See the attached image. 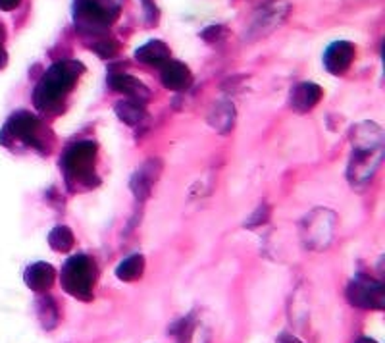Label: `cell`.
<instances>
[{
  "instance_id": "obj_6",
  "label": "cell",
  "mask_w": 385,
  "mask_h": 343,
  "mask_svg": "<svg viewBox=\"0 0 385 343\" xmlns=\"http://www.w3.org/2000/svg\"><path fill=\"white\" fill-rule=\"evenodd\" d=\"M347 299L353 307L366 310H384L385 287L381 282L368 276H357L347 285Z\"/></svg>"
},
{
  "instance_id": "obj_3",
  "label": "cell",
  "mask_w": 385,
  "mask_h": 343,
  "mask_svg": "<svg viewBox=\"0 0 385 343\" xmlns=\"http://www.w3.org/2000/svg\"><path fill=\"white\" fill-rule=\"evenodd\" d=\"M97 276V264L87 255H75V257L68 258L60 272L62 287L72 297L81 299V301H89L93 297Z\"/></svg>"
},
{
  "instance_id": "obj_28",
  "label": "cell",
  "mask_w": 385,
  "mask_h": 343,
  "mask_svg": "<svg viewBox=\"0 0 385 343\" xmlns=\"http://www.w3.org/2000/svg\"><path fill=\"white\" fill-rule=\"evenodd\" d=\"M354 343H379V342H376V339H370V337H360V339H357Z\"/></svg>"
},
{
  "instance_id": "obj_1",
  "label": "cell",
  "mask_w": 385,
  "mask_h": 343,
  "mask_svg": "<svg viewBox=\"0 0 385 343\" xmlns=\"http://www.w3.org/2000/svg\"><path fill=\"white\" fill-rule=\"evenodd\" d=\"M384 157V130L378 124L364 122L353 130V157L347 178L351 185H366L381 164Z\"/></svg>"
},
{
  "instance_id": "obj_7",
  "label": "cell",
  "mask_w": 385,
  "mask_h": 343,
  "mask_svg": "<svg viewBox=\"0 0 385 343\" xmlns=\"http://www.w3.org/2000/svg\"><path fill=\"white\" fill-rule=\"evenodd\" d=\"M289 12H291V4L285 0H272L268 2L266 6H262L258 12L255 14V18L250 21V26L247 29L245 39L256 41L270 35L274 29L288 20Z\"/></svg>"
},
{
  "instance_id": "obj_29",
  "label": "cell",
  "mask_w": 385,
  "mask_h": 343,
  "mask_svg": "<svg viewBox=\"0 0 385 343\" xmlns=\"http://www.w3.org/2000/svg\"><path fill=\"white\" fill-rule=\"evenodd\" d=\"M2 41H4V27L0 26V43H2Z\"/></svg>"
},
{
  "instance_id": "obj_26",
  "label": "cell",
  "mask_w": 385,
  "mask_h": 343,
  "mask_svg": "<svg viewBox=\"0 0 385 343\" xmlns=\"http://www.w3.org/2000/svg\"><path fill=\"white\" fill-rule=\"evenodd\" d=\"M278 343H302L300 339H297L295 336H291V334H281L280 339H278Z\"/></svg>"
},
{
  "instance_id": "obj_2",
  "label": "cell",
  "mask_w": 385,
  "mask_h": 343,
  "mask_svg": "<svg viewBox=\"0 0 385 343\" xmlns=\"http://www.w3.org/2000/svg\"><path fill=\"white\" fill-rule=\"evenodd\" d=\"M83 72H85V66L78 60H60L53 64L35 87V93H33L35 106L43 112L56 110L65 99V95L75 87L79 75Z\"/></svg>"
},
{
  "instance_id": "obj_15",
  "label": "cell",
  "mask_w": 385,
  "mask_h": 343,
  "mask_svg": "<svg viewBox=\"0 0 385 343\" xmlns=\"http://www.w3.org/2000/svg\"><path fill=\"white\" fill-rule=\"evenodd\" d=\"M322 95H324V91H322L320 85L305 81V83H299L291 91V106H293L295 112H310L314 106L322 100Z\"/></svg>"
},
{
  "instance_id": "obj_11",
  "label": "cell",
  "mask_w": 385,
  "mask_h": 343,
  "mask_svg": "<svg viewBox=\"0 0 385 343\" xmlns=\"http://www.w3.org/2000/svg\"><path fill=\"white\" fill-rule=\"evenodd\" d=\"M160 80L162 85L170 91H185L193 83V73L179 60H166L160 68Z\"/></svg>"
},
{
  "instance_id": "obj_19",
  "label": "cell",
  "mask_w": 385,
  "mask_h": 343,
  "mask_svg": "<svg viewBox=\"0 0 385 343\" xmlns=\"http://www.w3.org/2000/svg\"><path fill=\"white\" fill-rule=\"evenodd\" d=\"M144 274V257L143 255H131L124 258L116 268V276L122 282H137Z\"/></svg>"
},
{
  "instance_id": "obj_4",
  "label": "cell",
  "mask_w": 385,
  "mask_h": 343,
  "mask_svg": "<svg viewBox=\"0 0 385 343\" xmlns=\"http://www.w3.org/2000/svg\"><path fill=\"white\" fill-rule=\"evenodd\" d=\"M120 14L118 2L112 0H75L73 20L81 33H100L110 27Z\"/></svg>"
},
{
  "instance_id": "obj_25",
  "label": "cell",
  "mask_w": 385,
  "mask_h": 343,
  "mask_svg": "<svg viewBox=\"0 0 385 343\" xmlns=\"http://www.w3.org/2000/svg\"><path fill=\"white\" fill-rule=\"evenodd\" d=\"M21 4V0H0V10L10 12L14 8H18Z\"/></svg>"
},
{
  "instance_id": "obj_22",
  "label": "cell",
  "mask_w": 385,
  "mask_h": 343,
  "mask_svg": "<svg viewBox=\"0 0 385 343\" xmlns=\"http://www.w3.org/2000/svg\"><path fill=\"white\" fill-rule=\"evenodd\" d=\"M93 51H95L100 58H112V56H116V54H118L120 46L116 41L102 39V41H98V43H95Z\"/></svg>"
},
{
  "instance_id": "obj_5",
  "label": "cell",
  "mask_w": 385,
  "mask_h": 343,
  "mask_svg": "<svg viewBox=\"0 0 385 343\" xmlns=\"http://www.w3.org/2000/svg\"><path fill=\"white\" fill-rule=\"evenodd\" d=\"M97 162V145L93 141H79L62 157V168L65 178L75 184L93 185Z\"/></svg>"
},
{
  "instance_id": "obj_17",
  "label": "cell",
  "mask_w": 385,
  "mask_h": 343,
  "mask_svg": "<svg viewBox=\"0 0 385 343\" xmlns=\"http://www.w3.org/2000/svg\"><path fill=\"white\" fill-rule=\"evenodd\" d=\"M209 122L216 132L220 133L231 132V130H233V124H236V108H233V105L228 102V100L218 102V105L212 108V112H210Z\"/></svg>"
},
{
  "instance_id": "obj_20",
  "label": "cell",
  "mask_w": 385,
  "mask_h": 343,
  "mask_svg": "<svg viewBox=\"0 0 385 343\" xmlns=\"http://www.w3.org/2000/svg\"><path fill=\"white\" fill-rule=\"evenodd\" d=\"M48 245L53 247L56 253H68L72 251L75 245L73 231L68 226H56L51 233H48Z\"/></svg>"
},
{
  "instance_id": "obj_18",
  "label": "cell",
  "mask_w": 385,
  "mask_h": 343,
  "mask_svg": "<svg viewBox=\"0 0 385 343\" xmlns=\"http://www.w3.org/2000/svg\"><path fill=\"white\" fill-rule=\"evenodd\" d=\"M114 110H116V116L124 122L125 126L131 127L139 126V124L147 118V110H144L143 102L133 99L120 100V102H116V106H114Z\"/></svg>"
},
{
  "instance_id": "obj_24",
  "label": "cell",
  "mask_w": 385,
  "mask_h": 343,
  "mask_svg": "<svg viewBox=\"0 0 385 343\" xmlns=\"http://www.w3.org/2000/svg\"><path fill=\"white\" fill-rule=\"evenodd\" d=\"M143 6L147 10V18H149V23H157L158 21V10L154 6L152 0H143Z\"/></svg>"
},
{
  "instance_id": "obj_27",
  "label": "cell",
  "mask_w": 385,
  "mask_h": 343,
  "mask_svg": "<svg viewBox=\"0 0 385 343\" xmlns=\"http://www.w3.org/2000/svg\"><path fill=\"white\" fill-rule=\"evenodd\" d=\"M6 64H8V54H6V51H4L2 43H0V70H4Z\"/></svg>"
},
{
  "instance_id": "obj_12",
  "label": "cell",
  "mask_w": 385,
  "mask_h": 343,
  "mask_svg": "<svg viewBox=\"0 0 385 343\" xmlns=\"http://www.w3.org/2000/svg\"><path fill=\"white\" fill-rule=\"evenodd\" d=\"M160 172H162V164H160V160L157 159L144 162V164L135 172V176L131 178V191H133V195H135L139 201H144V199L149 197L152 187H154V181L160 178Z\"/></svg>"
},
{
  "instance_id": "obj_23",
  "label": "cell",
  "mask_w": 385,
  "mask_h": 343,
  "mask_svg": "<svg viewBox=\"0 0 385 343\" xmlns=\"http://www.w3.org/2000/svg\"><path fill=\"white\" fill-rule=\"evenodd\" d=\"M226 33H228V29L223 26H210L201 33V37H203L206 43H210V45H214L218 41H222L223 37H226Z\"/></svg>"
},
{
  "instance_id": "obj_14",
  "label": "cell",
  "mask_w": 385,
  "mask_h": 343,
  "mask_svg": "<svg viewBox=\"0 0 385 343\" xmlns=\"http://www.w3.org/2000/svg\"><path fill=\"white\" fill-rule=\"evenodd\" d=\"M108 85L114 89V91L124 93L130 99L139 100V102H147L150 99V89L144 83L133 78L130 73H112L108 78Z\"/></svg>"
},
{
  "instance_id": "obj_8",
  "label": "cell",
  "mask_w": 385,
  "mask_h": 343,
  "mask_svg": "<svg viewBox=\"0 0 385 343\" xmlns=\"http://www.w3.org/2000/svg\"><path fill=\"white\" fill-rule=\"evenodd\" d=\"M335 228V214L326 209H316L302 220V238L308 247L320 251L333 238Z\"/></svg>"
},
{
  "instance_id": "obj_16",
  "label": "cell",
  "mask_w": 385,
  "mask_h": 343,
  "mask_svg": "<svg viewBox=\"0 0 385 343\" xmlns=\"http://www.w3.org/2000/svg\"><path fill=\"white\" fill-rule=\"evenodd\" d=\"M135 58L141 64H149V66H162L166 60H170V46L164 41H149L135 51Z\"/></svg>"
},
{
  "instance_id": "obj_21",
  "label": "cell",
  "mask_w": 385,
  "mask_h": 343,
  "mask_svg": "<svg viewBox=\"0 0 385 343\" xmlns=\"http://www.w3.org/2000/svg\"><path fill=\"white\" fill-rule=\"evenodd\" d=\"M39 318L45 330H53V328H56V324H58V320H60L58 307H56V303H54L53 299L48 297V295L41 299Z\"/></svg>"
},
{
  "instance_id": "obj_10",
  "label": "cell",
  "mask_w": 385,
  "mask_h": 343,
  "mask_svg": "<svg viewBox=\"0 0 385 343\" xmlns=\"http://www.w3.org/2000/svg\"><path fill=\"white\" fill-rule=\"evenodd\" d=\"M354 56H357V51H354L353 43L335 41L327 46L326 53H324V66L333 75H341L351 68Z\"/></svg>"
},
{
  "instance_id": "obj_13",
  "label": "cell",
  "mask_w": 385,
  "mask_h": 343,
  "mask_svg": "<svg viewBox=\"0 0 385 343\" xmlns=\"http://www.w3.org/2000/svg\"><path fill=\"white\" fill-rule=\"evenodd\" d=\"M23 280L27 287L35 293H46L56 282V270L48 263H35L27 266Z\"/></svg>"
},
{
  "instance_id": "obj_9",
  "label": "cell",
  "mask_w": 385,
  "mask_h": 343,
  "mask_svg": "<svg viewBox=\"0 0 385 343\" xmlns=\"http://www.w3.org/2000/svg\"><path fill=\"white\" fill-rule=\"evenodd\" d=\"M41 122L31 112H16L14 116H10V120L4 126V132H2V139H18V141H23L27 145H37V135H39Z\"/></svg>"
}]
</instances>
